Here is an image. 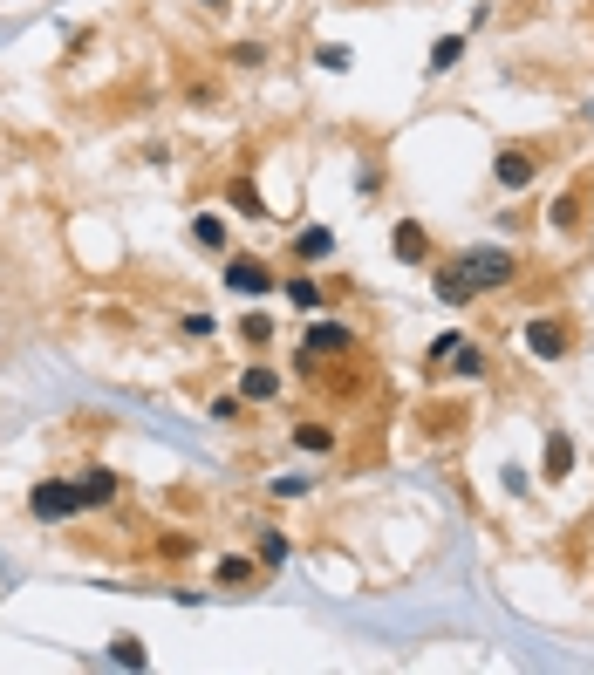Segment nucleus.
<instances>
[{
  "label": "nucleus",
  "mask_w": 594,
  "mask_h": 675,
  "mask_svg": "<svg viewBox=\"0 0 594 675\" xmlns=\"http://www.w3.org/2000/svg\"><path fill=\"white\" fill-rule=\"evenodd\" d=\"M28 512L55 525V519H76V512H82V498H76V485L48 478V485H35V491H28Z\"/></svg>",
  "instance_id": "nucleus-2"
},
{
  "label": "nucleus",
  "mask_w": 594,
  "mask_h": 675,
  "mask_svg": "<svg viewBox=\"0 0 594 675\" xmlns=\"http://www.w3.org/2000/svg\"><path fill=\"white\" fill-rule=\"evenodd\" d=\"M287 560V532H260V566H280Z\"/></svg>",
  "instance_id": "nucleus-17"
},
{
  "label": "nucleus",
  "mask_w": 594,
  "mask_h": 675,
  "mask_svg": "<svg viewBox=\"0 0 594 675\" xmlns=\"http://www.w3.org/2000/svg\"><path fill=\"white\" fill-rule=\"evenodd\" d=\"M451 355H458V335H437L431 341V369H437V362H451Z\"/></svg>",
  "instance_id": "nucleus-22"
},
{
  "label": "nucleus",
  "mask_w": 594,
  "mask_h": 675,
  "mask_svg": "<svg viewBox=\"0 0 594 675\" xmlns=\"http://www.w3.org/2000/svg\"><path fill=\"white\" fill-rule=\"evenodd\" d=\"M226 287H233V294H267L274 273H267V260H233L226 266Z\"/></svg>",
  "instance_id": "nucleus-3"
},
{
  "label": "nucleus",
  "mask_w": 594,
  "mask_h": 675,
  "mask_svg": "<svg viewBox=\"0 0 594 675\" xmlns=\"http://www.w3.org/2000/svg\"><path fill=\"white\" fill-rule=\"evenodd\" d=\"M110 655H117V669H144V648L123 635V641H110Z\"/></svg>",
  "instance_id": "nucleus-18"
},
{
  "label": "nucleus",
  "mask_w": 594,
  "mask_h": 675,
  "mask_svg": "<svg viewBox=\"0 0 594 675\" xmlns=\"http://www.w3.org/2000/svg\"><path fill=\"white\" fill-rule=\"evenodd\" d=\"M437 300H451V307H465V300H472V280H465L458 266H444V273H437Z\"/></svg>",
  "instance_id": "nucleus-11"
},
{
  "label": "nucleus",
  "mask_w": 594,
  "mask_h": 675,
  "mask_svg": "<svg viewBox=\"0 0 594 675\" xmlns=\"http://www.w3.org/2000/svg\"><path fill=\"white\" fill-rule=\"evenodd\" d=\"M396 260H410V266H417V260H431V239H424V225H417V219H403V225H396Z\"/></svg>",
  "instance_id": "nucleus-8"
},
{
  "label": "nucleus",
  "mask_w": 594,
  "mask_h": 675,
  "mask_svg": "<svg viewBox=\"0 0 594 675\" xmlns=\"http://www.w3.org/2000/svg\"><path fill=\"white\" fill-rule=\"evenodd\" d=\"M349 348V328H335V321H315V335H308V355H342Z\"/></svg>",
  "instance_id": "nucleus-9"
},
{
  "label": "nucleus",
  "mask_w": 594,
  "mask_h": 675,
  "mask_svg": "<svg viewBox=\"0 0 594 675\" xmlns=\"http://www.w3.org/2000/svg\"><path fill=\"white\" fill-rule=\"evenodd\" d=\"M239 335L253 341V348H260V341H274V314H246V321H239Z\"/></svg>",
  "instance_id": "nucleus-14"
},
{
  "label": "nucleus",
  "mask_w": 594,
  "mask_h": 675,
  "mask_svg": "<svg viewBox=\"0 0 594 675\" xmlns=\"http://www.w3.org/2000/svg\"><path fill=\"white\" fill-rule=\"evenodd\" d=\"M513 253H506V246H478V253H465V260H458V273H465V280H472V294L478 287H506V280H513Z\"/></svg>",
  "instance_id": "nucleus-1"
},
{
  "label": "nucleus",
  "mask_w": 594,
  "mask_h": 675,
  "mask_svg": "<svg viewBox=\"0 0 594 675\" xmlns=\"http://www.w3.org/2000/svg\"><path fill=\"white\" fill-rule=\"evenodd\" d=\"M287 300H294V307H315V280H287Z\"/></svg>",
  "instance_id": "nucleus-21"
},
{
  "label": "nucleus",
  "mask_w": 594,
  "mask_h": 675,
  "mask_svg": "<svg viewBox=\"0 0 594 675\" xmlns=\"http://www.w3.org/2000/svg\"><path fill=\"white\" fill-rule=\"evenodd\" d=\"M526 348H533L540 362H554V355H567V328H560V321H526Z\"/></svg>",
  "instance_id": "nucleus-4"
},
{
  "label": "nucleus",
  "mask_w": 594,
  "mask_h": 675,
  "mask_svg": "<svg viewBox=\"0 0 594 675\" xmlns=\"http://www.w3.org/2000/svg\"><path fill=\"white\" fill-rule=\"evenodd\" d=\"M192 239H198V246H226V225L212 219V212H198V225H192Z\"/></svg>",
  "instance_id": "nucleus-15"
},
{
  "label": "nucleus",
  "mask_w": 594,
  "mask_h": 675,
  "mask_svg": "<svg viewBox=\"0 0 594 675\" xmlns=\"http://www.w3.org/2000/svg\"><path fill=\"white\" fill-rule=\"evenodd\" d=\"M280 396V375L274 369H246L239 375V403H274Z\"/></svg>",
  "instance_id": "nucleus-7"
},
{
  "label": "nucleus",
  "mask_w": 594,
  "mask_h": 675,
  "mask_svg": "<svg viewBox=\"0 0 594 675\" xmlns=\"http://www.w3.org/2000/svg\"><path fill=\"white\" fill-rule=\"evenodd\" d=\"M567 464H574V444H567V437H547V478H567Z\"/></svg>",
  "instance_id": "nucleus-13"
},
{
  "label": "nucleus",
  "mask_w": 594,
  "mask_h": 675,
  "mask_svg": "<svg viewBox=\"0 0 594 675\" xmlns=\"http://www.w3.org/2000/svg\"><path fill=\"white\" fill-rule=\"evenodd\" d=\"M233 205H239V212H246V219H267V205H260V191L246 185V178H239V185H233Z\"/></svg>",
  "instance_id": "nucleus-16"
},
{
  "label": "nucleus",
  "mask_w": 594,
  "mask_h": 675,
  "mask_svg": "<svg viewBox=\"0 0 594 675\" xmlns=\"http://www.w3.org/2000/svg\"><path fill=\"white\" fill-rule=\"evenodd\" d=\"M219 580H226V587H246V580H253V560H219Z\"/></svg>",
  "instance_id": "nucleus-19"
},
{
  "label": "nucleus",
  "mask_w": 594,
  "mask_h": 675,
  "mask_svg": "<svg viewBox=\"0 0 594 675\" xmlns=\"http://www.w3.org/2000/svg\"><path fill=\"white\" fill-rule=\"evenodd\" d=\"M117 471H82L76 478V498H82V512H89V505H110V498H117Z\"/></svg>",
  "instance_id": "nucleus-6"
},
{
  "label": "nucleus",
  "mask_w": 594,
  "mask_h": 675,
  "mask_svg": "<svg viewBox=\"0 0 594 675\" xmlns=\"http://www.w3.org/2000/svg\"><path fill=\"white\" fill-rule=\"evenodd\" d=\"M294 444H301V450H335V430H328V423H301Z\"/></svg>",
  "instance_id": "nucleus-12"
},
{
  "label": "nucleus",
  "mask_w": 594,
  "mask_h": 675,
  "mask_svg": "<svg viewBox=\"0 0 594 675\" xmlns=\"http://www.w3.org/2000/svg\"><path fill=\"white\" fill-rule=\"evenodd\" d=\"M492 178H499L506 191H526V185H533V157H526V150H499Z\"/></svg>",
  "instance_id": "nucleus-5"
},
{
  "label": "nucleus",
  "mask_w": 594,
  "mask_h": 675,
  "mask_svg": "<svg viewBox=\"0 0 594 675\" xmlns=\"http://www.w3.org/2000/svg\"><path fill=\"white\" fill-rule=\"evenodd\" d=\"M294 253H301V260H328V253H335V232H328V225H308V232L294 239Z\"/></svg>",
  "instance_id": "nucleus-10"
},
{
  "label": "nucleus",
  "mask_w": 594,
  "mask_h": 675,
  "mask_svg": "<svg viewBox=\"0 0 594 675\" xmlns=\"http://www.w3.org/2000/svg\"><path fill=\"white\" fill-rule=\"evenodd\" d=\"M458 48H465V41H458V35H444V41L431 48V69H451V62H458Z\"/></svg>",
  "instance_id": "nucleus-20"
}]
</instances>
